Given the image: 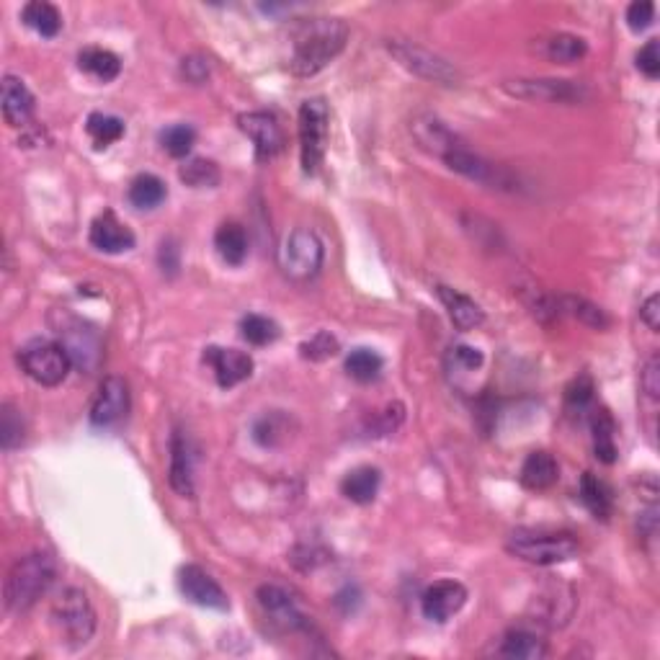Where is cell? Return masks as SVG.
Here are the masks:
<instances>
[{
    "mask_svg": "<svg viewBox=\"0 0 660 660\" xmlns=\"http://www.w3.org/2000/svg\"><path fill=\"white\" fill-rule=\"evenodd\" d=\"M328 104L323 98H307L300 106V160L302 171L315 176L328 150Z\"/></svg>",
    "mask_w": 660,
    "mask_h": 660,
    "instance_id": "cell-8",
    "label": "cell"
},
{
    "mask_svg": "<svg viewBox=\"0 0 660 660\" xmlns=\"http://www.w3.org/2000/svg\"><path fill=\"white\" fill-rule=\"evenodd\" d=\"M441 160H444L452 171L462 173V176L470 178V181H477V184H485V186L503 184L501 168L493 163H488V160L480 158L477 153H472L470 147H465V142H459V145L454 147V150H449V153L444 155Z\"/></svg>",
    "mask_w": 660,
    "mask_h": 660,
    "instance_id": "cell-19",
    "label": "cell"
},
{
    "mask_svg": "<svg viewBox=\"0 0 660 660\" xmlns=\"http://www.w3.org/2000/svg\"><path fill=\"white\" fill-rule=\"evenodd\" d=\"M21 21L47 39L57 37L62 31V13L52 3H47V0H31V3H26L21 8Z\"/></svg>",
    "mask_w": 660,
    "mask_h": 660,
    "instance_id": "cell-31",
    "label": "cell"
},
{
    "mask_svg": "<svg viewBox=\"0 0 660 660\" xmlns=\"http://www.w3.org/2000/svg\"><path fill=\"white\" fill-rule=\"evenodd\" d=\"M483 351L472 349V346H465V343H457L452 349L447 351V369L449 372L457 374H470L477 372V369L483 367Z\"/></svg>",
    "mask_w": 660,
    "mask_h": 660,
    "instance_id": "cell-41",
    "label": "cell"
},
{
    "mask_svg": "<svg viewBox=\"0 0 660 660\" xmlns=\"http://www.w3.org/2000/svg\"><path fill=\"white\" fill-rule=\"evenodd\" d=\"M508 96L537 104H581L588 98V88L578 80L560 78H519L503 83Z\"/></svg>",
    "mask_w": 660,
    "mask_h": 660,
    "instance_id": "cell-9",
    "label": "cell"
},
{
    "mask_svg": "<svg viewBox=\"0 0 660 660\" xmlns=\"http://www.w3.org/2000/svg\"><path fill=\"white\" fill-rule=\"evenodd\" d=\"M181 73L189 83H204L209 78V65L202 60V57H186L184 65H181Z\"/></svg>",
    "mask_w": 660,
    "mask_h": 660,
    "instance_id": "cell-48",
    "label": "cell"
},
{
    "mask_svg": "<svg viewBox=\"0 0 660 660\" xmlns=\"http://www.w3.org/2000/svg\"><path fill=\"white\" fill-rule=\"evenodd\" d=\"M256 599L258 606L263 609V614H266V619H269L279 632L292 635V632L307 630L305 614L297 609L294 599L282 586H269V583H266V586L258 588Z\"/></svg>",
    "mask_w": 660,
    "mask_h": 660,
    "instance_id": "cell-12",
    "label": "cell"
},
{
    "mask_svg": "<svg viewBox=\"0 0 660 660\" xmlns=\"http://www.w3.org/2000/svg\"><path fill=\"white\" fill-rule=\"evenodd\" d=\"M642 392L648 395L650 400H658L660 398V356L653 354L648 359V364H645V369H642Z\"/></svg>",
    "mask_w": 660,
    "mask_h": 660,
    "instance_id": "cell-46",
    "label": "cell"
},
{
    "mask_svg": "<svg viewBox=\"0 0 660 660\" xmlns=\"http://www.w3.org/2000/svg\"><path fill=\"white\" fill-rule=\"evenodd\" d=\"M294 431H297V423L287 410H266L253 423V441L263 449H276L284 447L294 436Z\"/></svg>",
    "mask_w": 660,
    "mask_h": 660,
    "instance_id": "cell-21",
    "label": "cell"
},
{
    "mask_svg": "<svg viewBox=\"0 0 660 660\" xmlns=\"http://www.w3.org/2000/svg\"><path fill=\"white\" fill-rule=\"evenodd\" d=\"M323 243L312 230L297 227L284 238L282 248H279V266H282L284 276L292 282H310L323 269Z\"/></svg>",
    "mask_w": 660,
    "mask_h": 660,
    "instance_id": "cell-6",
    "label": "cell"
},
{
    "mask_svg": "<svg viewBox=\"0 0 660 660\" xmlns=\"http://www.w3.org/2000/svg\"><path fill=\"white\" fill-rule=\"evenodd\" d=\"M204 364L212 367L214 379L220 387H235L253 374L251 354L238 349H222V346H209L204 349Z\"/></svg>",
    "mask_w": 660,
    "mask_h": 660,
    "instance_id": "cell-16",
    "label": "cell"
},
{
    "mask_svg": "<svg viewBox=\"0 0 660 660\" xmlns=\"http://www.w3.org/2000/svg\"><path fill=\"white\" fill-rule=\"evenodd\" d=\"M86 132H88V137L93 140V145H96L98 150H104V147H109V145H114V142L122 140L124 122L119 117H111V114H101V111H96V114L88 117Z\"/></svg>",
    "mask_w": 660,
    "mask_h": 660,
    "instance_id": "cell-36",
    "label": "cell"
},
{
    "mask_svg": "<svg viewBox=\"0 0 660 660\" xmlns=\"http://www.w3.org/2000/svg\"><path fill=\"white\" fill-rule=\"evenodd\" d=\"M403 418H405V408H403V403H390L387 405L385 410H382V413H379L377 416V428H374V431H377V436H385V434H392V431H395V428L400 426V423H403Z\"/></svg>",
    "mask_w": 660,
    "mask_h": 660,
    "instance_id": "cell-47",
    "label": "cell"
},
{
    "mask_svg": "<svg viewBox=\"0 0 660 660\" xmlns=\"http://www.w3.org/2000/svg\"><path fill=\"white\" fill-rule=\"evenodd\" d=\"M410 129H413L418 145H421L426 153L436 155V158H444L449 150H454V147L462 142L447 124L441 122V119L431 117V114H421V117L413 119V127Z\"/></svg>",
    "mask_w": 660,
    "mask_h": 660,
    "instance_id": "cell-20",
    "label": "cell"
},
{
    "mask_svg": "<svg viewBox=\"0 0 660 660\" xmlns=\"http://www.w3.org/2000/svg\"><path fill=\"white\" fill-rule=\"evenodd\" d=\"M379 485H382V472H379L377 467L364 465L356 467V470H351L349 475L343 477L341 490L349 501L359 503V506H369V503L377 498Z\"/></svg>",
    "mask_w": 660,
    "mask_h": 660,
    "instance_id": "cell-29",
    "label": "cell"
},
{
    "mask_svg": "<svg viewBox=\"0 0 660 660\" xmlns=\"http://www.w3.org/2000/svg\"><path fill=\"white\" fill-rule=\"evenodd\" d=\"M591 434H593V452L604 465L617 462V426L606 408L591 410Z\"/></svg>",
    "mask_w": 660,
    "mask_h": 660,
    "instance_id": "cell-27",
    "label": "cell"
},
{
    "mask_svg": "<svg viewBox=\"0 0 660 660\" xmlns=\"http://www.w3.org/2000/svg\"><path fill=\"white\" fill-rule=\"evenodd\" d=\"M129 403H132V398H129V385L122 377L111 374V377H106L104 382H101V387H98V395L91 405V423L101 428L114 426V423H119L122 418H127Z\"/></svg>",
    "mask_w": 660,
    "mask_h": 660,
    "instance_id": "cell-13",
    "label": "cell"
},
{
    "mask_svg": "<svg viewBox=\"0 0 660 660\" xmlns=\"http://www.w3.org/2000/svg\"><path fill=\"white\" fill-rule=\"evenodd\" d=\"M637 68L642 70V75L650 80H655L660 75V42L658 39H650L645 47L637 52Z\"/></svg>",
    "mask_w": 660,
    "mask_h": 660,
    "instance_id": "cell-44",
    "label": "cell"
},
{
    "mask_svg": "<svg viewBox=\"0 0 660 660\" xmlns=\"http://www.w3.org/2000/svg\"><path fill=\"white\" fill-rule=\"evenodd\" d=\"M52 328H55L60 346L68 351L75 367L93 372L101 359V338H98L96 328L88 325L86 320L75 318L73 312L57 310L52 315Z\"/></svg>",
    "mask_w": 660,
    "mask_h": 660,
    "instance_id": "cell-5",
    "label": "cell"
},
{
    "mask_svg": "<svg viewBox=\"0 0 660 660\" xmlns=\"http://www.w3.org/2000/svg\"><path fill=\"white\" fill-rule=\"evenodd\" d=\"M178 178H181L186 186H191V189H214V186L220 184L222 173L214 160L191 158L181 165Z\"/></svg>",
    "mask_w": 660,
    "mask_h": 660,
    "instance_id": "cell-35",
    "label": "cell"
},
{
    "mask_svg": "<svg viewBox=\"0 0 660 660\" xmlns=\"http://www.w3.org/2000/svg\"><path fill=\"white\" fill-rule=\"evenodd\" d=\"M593 379L588 374H581L578 379H573L565 390V403H568L570 410H588L593 403Z\"/></svg>",
    "mask_w": 660,
    "mask_h": 660,
    "instance_id": "cell-43",
    "label": "cell"
},
{
    "mask_svg": "<svg viewBox=\"0 0 660 660\" xmlns=\"http://www.w3.org/2000/svg\"><path fill=\"white\" fill-rule=\"evenodd\" d=\"M495 653L514 660H542L547 655V642L529 630H511L501 637Z\"/></svg>",
    "mask_w": 660,
    "mask_h": 660,
    "instance_id": "cell-25",
    "label": "cell"
},
{
    "mask_svg": "<svg viewBox=\"0 0 660 660\" xmlns=\"http://www.w3.org/2000/svg\"><path fill=\"white\" fill-rule=\"evenodd\" d=\"M300 351H302V359L325 361V359H330V356H336L338 351H341V343H338L336 336H330L328 330H320V333H315L310 341L302 343Z\"/></svg>",
    "mask_w": 660,
    "mask_h": 660,
    "instance_id": "cell-42",
    "label": "cell"
},
{
    "mask_svg": "<svg viewBox=\"0 0 660 660\" xmlns=\"http://www.w3.org/2000/svg\"><path fill=\"white\" fill-rule=\"evenodd\" d=\"M581 501L596 519L606 521L614 514V495L612 488L596 477L593 472H583L581 477Z\"/></svg>",
    "mask_w": 660,
    "mask_h": 660,
    "instance_id": "cell-30",
    "label": "cell"
},
{
    "mask_svg": "<svg viewBox=\"0 0 660 660\" xmlns=\"http://www.w3.org/2000/svg\"><path fill=\"white\" fill-rule=\"evenodd\" d=\"M240 333H243V338L251 346H269V343H274L276 338H279V325L274 323L271 318H266V315H256V312H251V315H245L243 320H240Z\"/></svg>",
    "mask_w": 660,
    "mask_h": 660,
    "instance_id": "cell-39",
    "label": "cell"
},
{
    "mask_svg": "<svg viewBox=\"0 0 660 660\" xmlns=\"http://www.w3.org/2000/svg\"><path fill=\"white\" fill-rule=\"evenodd\" d=\"M57 578L55 557L47 552H29L11 565L3 588V604L11 614L29 612Z\"/></svg>",
    "mask_w": 660,
    "mask_h": 660,
    "instance_id": "cell-2",
    "label": "cell"
},
{
    "mask_svg": "<svg viewBox=\"0 0 660 660\" xmlns=\"http://www.w3.org/2000/svg\"><path fill=\"white\" fill-rule=\"evenodd\" d=\"M537 52L557 65H573L588 55V44L575 34H552L537 44Z\"/></svg>",
    "mask_w": 660,
    "mask_h": 660,
    "instance_id": "cell-26",
    "label": "cell"
},
{
    "mask_svg": "<svg viewBox=\"0 0 660 660\" xmlns=\"http://www.w3.org/2000/svg\"><path fill=\"white\" fill-rule=\"evenodd\" d=\"M387 49H390V55L395 57L405 70H410V73L418 75V78L444 83V86H454L459 80V73L454 70L452 62L434 55L431 49L421 47V44L408 42V39H390Z\"/></svg>",
    "mask_w": 660,
    "mask_h": 660,
    "instance_id": "cell-10",
    "label": "cell"
},
{
    "mask_svg": "<svg viewBox=\"0 0 660 660\" xmlns=\"http://www.w3.org/2000/svg\"><path fill=\"white\" fill-rule=\"evenodd\" d=\"M467 604V588L459 581H436L423 591L421 609L423 617L431 619L436 624H444L462 612V606Z\"/></svg>",
    "mask_w": 660,
    "mask_h": 660,
    "instance_id": "cell-14",
    "label": "cell"
},
{
    "mask_svg": "<svg viewBox=\"0 0 660 660\" xmlns=\"http://www.w3.org/2000/svg\"><path fill=\"white\" fill-rule=\"evenodd\" d=\"M24 436L26 423L24 416H21V410L11 403H3V408H0V444H3V449L11 452V449L21 447V444H24Z\"/></svg>",
    "mask_w": 660,
    "mask_h": 660,
    "instance_id": "cell-38",
    "label": "cell"
},
{
    "mask_svg": "<svg viewBox=\"0 0 660 660\" xmlns=\"http://www.w3.org/2000/svg\"><path fill=\"white\" fill-rule=\"evenodd\" d=\"M238 127L243 129V135L256 145V155L261 160L274 158L276 153H282L284 147V132L271 114L266 111H248L240 114Z\"/></svg>",
    "mask_w": 660,
    "mask_h": 660,
    "instance_id": "cell-15",
    "label": "cell"
},
{
    "mask_svg": "<svg viewBox=\"0 0 660 660\" xmlns=\"http://www.w3.org/2000/svg\"><path fill=\"white\" fill-rule=\"evenodd\" d=\"M52 619L60 627V635L65 642H70L73 648L88 645L96 632V612H93L91 601L80 588H65L55 599L52 606Z\"/></svg>",
    "mask_w": 660,
    "mask_h": 660,
    "instance_id": "cell-7",
    "label": "cell"
},
{
    "mask_svg": "<svg viewBox=\"0 0 660 660\" xmlns=\"http://www.w3.org/2000/svg\"><path fill=\"white\" fill-rule=\"evenodd\" d=\"M37 98L29 91L24 80L16 75H6L0 83V109L8 127H26L34 117Z\"/></svg>",
    "mask_w": 660,
    "mask_h": 660,
    "instance_id": "cell-17",
    "label": "cell"
},
{
    "mask_svg": "<svg viewBox=\"0 0 660 660\" xmlns=\"http://www.w3.org/2000/svg\"><path fill=\"white\" fill-rule=\"evenodd\" d=\"M557 305V315H573L575 320H581L583 325L596 330L609 328V315L601 310L599 305H593V302L583 300V297H575V294H563V297H555Z\"/></svg>",
    "mask_w": 660,
    "mask_h": 660,
    "instance_id": "cell-34",
    "label": "cell"
},
{
    "mask_svg": "<svg viewBox=\"0 0 660 660\" xmlns=\"http://www.w3.org/2000/svg\"><path fill=\"white\" fill-rule=\"evenodd\" d=\"M655 19V6L650 0H635L627 8V24L632 31H645Z\"/></svg>",
    "mask_w": 660,
    "mask_h": 660,
    "instance_id": "cell-45",
    "label": "cell"
},
{
    "mask_svg": "<svg viewBox=\"0 0 660 660\" xmlns=\"http://www.w3.org/2000/svg\"><path fill=\"white\" fill-rule=\"evenodd\" d=\"M178 588L186 599L204 609H217V612H227L230 609V599L222 591V586L214 581L212 575L199 565H184L178 570Z\"/></svg>",
    "mask_w": 660,
    "mask_h": 660,
    "instance_id": "cell-11",
    "label": "cell"
},
{
    "mask_svg": "<svg viewBox=\"0 0 660 660\" xmlns=\"http://www.w3.org/2000/svg\"><path fill=\"white\" fill-rule=\"evenodd\" d=\"M160 142L173 158H186L196 145V132L189 124H173L160 135Z\"/></svg>",
    "mask_w": 660,
    "mask_h": 660,
    "instance_id": "cell-40",
    "label": "cell"
},
{
    "mask_svg": "<svg viewBox=\"0 0 660 660\" xmlns=\"http://www.w3.org/2000/svg\"><path fill=\"white\" fill-rule=\"evenodd\" d=\"M560 480V467L550 452H532L521 465V485L526 490H550Z\"/></svg>",
    "mask_w": 660,
    "mask_h": 660,
    "instance_id": "cell-24",
    "label": "cell"
},
{
    "mask_svg": "<svg viewBox=\"0 0 660 660\" xmlns=\"http://www.w3.org/2000/svg\"><path fill=\"white\" fill-rule=\"evenodd\" d=\"M214 248L227 266H240L248 258V233L240 222H222L214 233Z\"/></svg>",
    "mask_w": 660,
    "mask_h": 660,
    "instance_id": "cell-28",
    "label": "cell"
},
{
    "mask_svg": "<svg viewBox=\"0 0 660 660\" xmlns=\"http://www.w3.org/2000/svg\"><path fill=\"white\" fill-rule=\"evenodd\" d=\"M127 199L135 209H155L168 199V186H165L163 178H158L155 173H140V176L129 184Z\"/></svg>",
    "mask_w": 660,
    "mask_h": 660,
    "instance_id": "cell-32",
    "label": "cell"
},
{
    "mask_svg": "<svg viewBox=\"0 0 660 660\" xmlns=\"http://www.w3.org/2000/svg\"><path fill=\"white\" fill-rule=\"evenodd\" d=\"M137 243L132 227L124 225L114 212L98 214L91 225V245L101 253H127Z\"/></svg>",
    "mask_w": 660,
    "mask_h": 660,
    "instance_id": "cell-18",
    "label": "cell"
},
{
    "mask_svg": "<svg viewBox=\"0 0 660 660\" xmlns=\"http://www.w3.org/2000/svg\"><path fill=\"white\" fill-rule=\"evenodd\" d=\"M506 550L524 563L557 565L578 557L581 544L570 532H529L519 529L508 537Z\"/></svg>",
    "mask_w": 660,
    "mask_h": 660,
    "instance_id": "cell-3",
    "label": "cell"
},
{
    "mask_svg": "<svg viewBox=\"0 0 660 660\" xmlns=\"http://www.w3.org/2000/svg\"><path fill=\"white\" fill-rule=\"evenodd\" d=\"M171 488L184 498L194 495V457H191L189 439L176 431L171 439Z\"/></svg>",
    "mask_w": 660,
    "mask_h": 660,
    "instance_id": "cell-23",
    "label": "cell"
},
{
    "mask_svg": "<svg viewBox=\"0 0 660 660\" xmlns=\"http://www.w3.org/2000/svg\"><path fill=\"white\" fill-rule=\"evenodd\" d=\"M80 70H86L88 75L98 78L101 83H109V80H117L122 73V60H119L114 52L101 47H88L78 55Z\"/></svg>",
    "mask_w": 660,
    "mask_h": 660,
    "instance_id": "cell-33",
    "label": "cell"
},
{
    "mask_svg": "<svg viewBox=\"0 0 660 660\" xmlns=\"http://www.w3.org/2000/svg\"><path fill=\"white\" fill-rule=\"evenodd\" d=\"M349 42V26L341 19H302L292 29V60L289 68L300 78H312L328 68Z\"/></svg>",
    "mask_w": 660,
    "mask_h": 660,
    "instance_id": "cell-1",
    "label": "cell"
},
{
    "mask_svg": "<svg viewBox=\"0 0 660 660\" xmlns=\"http://www.w3.org/2000/svg\"><path fill=\"white\" fill-rule=\"evenodd\" d=\"M640 318H642V323L653 330V333H658V328H660V297L658 294H653V297H648V300L642 302Z\"/></svg>",
    "mask_w": 660,
    "mask_h": 660,
    "instance_id": "cell-49",
    "label": "cell"
},
{
    "mask_svg": "<svg viewBox=\"0 0 660 660\" xmlns=\"http://www.w3.org/2000/svg\"><path fill=\"white\" fill-rule=\"evenodd\" d=\"M385 369V359L372 349H354L346 356V372L356 382H374Z\"/></svg>",
    "mask_w": 660,
    "mask_h": 660,
    "instance_id": "cell-37",
    "label": "cell"
},
{
    "mask_svg": "<svg viewBox=\"0 0 660 660\" xmlns=\"http://www.w3.org/2000/svg\"><path fill=\"white\" fill-rule=\"evenodd\" d=\"M436 294H439L441 305L447 307L449 320H452L457 330H475L485 323L483 307L477 305L475 300H470L467 294L457 292L452 287H444V284L436 287Z\"/></svg>",
    "mask_w": 660,
    "mask_h": 660,
    "instance_id": "cell-22",
    "label": "cell"
},
{
    "mask_svg": "<svg viewBox=\"0 0 660 660\" xmlns=\"http://www.w3.org/2000/svg\"><path fill=\"white\" fill-rule=\"evenodd\" d=\"M19 364L26 377L34 379L42 387H57L68 379L73 359L57 341L34 338L19 351Z\"/></svg>",
    "mask_w": 660,
    "mask_h": 660,
    "instance_id": "cell-4",
    "label": "cell"
}]
</instances>
